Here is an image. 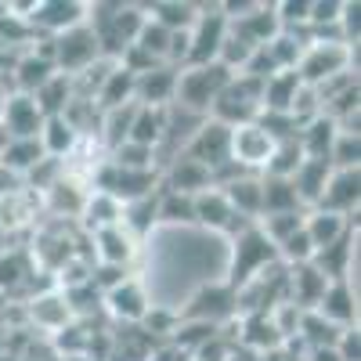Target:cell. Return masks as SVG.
<instances>
[{
  "instance_id": "6da1fadb",
  "label": "cell",
  "mask_w": 361,
  "mask_h": 361,
  "mask_svg": "<svg viewBox=\"0 0 361 361\" xmlns=\"http://www.w3.org/2000/svg\"><path fill=\"white\" fill-rule=\"evenodd\" d=\"M87 11H94V15H90V18H94L90 29H94V37H98L102 58L119 62V54H123L137 40V33H141L145 8H137V4H94Z\"/></svg>"
},
{
  "instance_id": "7a4b0ae2",
  "label": "cell",
  "mask_w": 361,
  "mask_h": 361,
  "mask_svg": "<svg viewBox=\"0 0 361 361\" xmlns=\"http://www.w3.org/2000/svg\"><path fill=\"white\" fill-rule=\"evenodd\" d=\"M235 73H228L221 62H209V66H192V69H180L177 73V90H173V102L180 112H192L202 116L209 112L214 98L231 83Z\"/></svg>"
},
{
  "instance_id": "3957f363",
  "label": "cell",
  "mask_w": 361,
  "mask_h": 361,
  "mask_svg": "<svg viewBox=\"0 0 361 361\" xmlns=\"http://www.w3.org/2000/svg\"><path fill=\"white\" fill-rule=\"evenodd\" d=\"M260 90H264L260 80H250L243 73H235L231 83L214 98L206 119H214V123H221L228 130L257 123V116H260Z\"/></svg>"
},
{
  "instance_id": "277c9868",
  "label": "cell",
  "mask_w": 361,
  "mask_h": 361,
  "mask_svg": "<svg viewBox=\"0 0 361 361\" xmlns=\"http://www.w3.org/2000/svg\"><path fill=\"white\" fill-rule=\"evenodd\" d=\"M271 264H279V250L271 246V238L253 224V228H246L243 235H235L231 264H228V282H224V286H231V289L238 293L243 286H250L257 275H264Z\"/></svg>"
},
{
  "instance_id": "5b68a950",
  "label": "cell",
  "mask_w": 361,
  "mask_h": 361,
  "mask_svg": "<svg viewBox=\"0 0 361 361\" xmlns=\"http://www.w3.org/2000/svg\"><path fill=\"white\" fill-rule=\"evenodd\" d=\"M51 44H54V73H62V76H80L83 69H90L102 58L98 37L87 22L51 37Z\"/></svg>"
},
{
  "instance_id": "8992f818",
  "label": "cell",
  "mask_w": 361,
  "mask_h": 361,
  "mask_svg": "<svg viewBox=\"0 0 361 361\" xmlns=\"http://www.w3.org/2000/svg\"><path fill=\"white\" fill-rule=\"evenodd\" d=\"M156 185H159L156 170H123V166H116V163H102L94 170V192L116 199L119 206L152 195Z\"/></svg>"
},
{
  "instance_id": "52a82bcc",
  "label": "cell",
  "mask_w": 361,
  "mask_h": 361,
  "mask_svg": "<svg viewBox=\"0 0 361 361\" xmlns=\"http://www.w3.org/2000/svg\"><path fill=\"white\" fill-rule=\"evenodd\" d=\"M357 47H343V44H311L296 62V76L304 87H318L325 80H333L340 73H350Z\"/></svg>"
},
{
  "instance_id": "ba28073f",
  "label": "cell",
  "mask_w": 361,
  "mask_h": 361,
  "mask_svg": "<svg viewBox=\"0 0 361 361\" xmlns=\"http://www.w3.org/2000/svg\"><path fill=\"white\" fill-rule=\"evenodd\" d=\"M224 37H228V18L221 15V8L217 4L214 8H202L199 4V18L188 29V62H185V69L217 62Z\"/></svg>"
},
{
  "instance_id": "9c48e42d",
  "label": "cell",
  "mask_w": 361,
  "mask_h": 361,
  "mask_svg": "<svg viewBox=\"0 0 361 361\" xmlns=\"http://www.w3.org/2000/svg\"><path fill=\"white\" fill-rule=\"evenodd\" d=\"M185 159L206 166V170H217L221 163L231 159V130L214 123V119H202V123L195 127V134L188 137L185 152H180Z\"/></svg>"
},
{
  "instance_id": "30bf717a",
  "label": "cell",
  "mask_w": 361,
  "mask_h": 361,
  "mask_svg": "<svg viewBox=\"0 0 361 361\" xmlns=\"http://www.w3.org/2000/svg\"><path fill=\"white\" fill-rule=\"evenodd\" d=\"M238 314V296L231 286H217V289H202L188 300V307L177 314V322H202V325H217L231 322Z\"/></svg>"
},
{
  "instance_id": "8fae6325",
  "label": "cell",
  "mask_w": 361,
  "mask_h": 361,
  "mask_svg": "<svg viewBox=\"0 0 361 361\" xmlns=\"http://www.w3.org/2000/svg\"><path fill=\"white\" fill-rule=\"evenodd\" d=\"M0 127L8 130L11 141H37L44 130V112L37 109L33 94H8L4 98V112H0Z\"/></svg>"
},
{
  "instance_id": "7c38bea8",
  "label": "cell",
  "mask_w": 361,
  "mask_h": 361,
  "mask_svg": "<svg viewBox=\"0 0 361 361\" xmlns=\"http://www.w3.org/2000/svg\"><path fill=\"white\" fill-rule=\"evenodd\" d=\"M25 22L47 37H58L66 29L87 22V4H76V0H37Z\"/></svg>"
},
{
  "instance_id": "4fadbf2b",
  "label": "cell",
  "mask_w": 361,
  "mask_h": 361,
  "mask_svg": "<svg viewBox=\"0 0 361 361\" xmlns=\"http://www.w3.org/2000/svg\"><path fill=\"white\" fill-rule=\"evenodd\" d=\"M357 199H361V173L357 170H333V177L325 180V192L314 202V209L336 217H350L357 214Z\"/></svg>"
},
{
  "instance_id": "5bb4252c",
  "label": "cell",
  "mask_w": 361,
  "mask_h": 361,
  "mask_svg": "<svg viewBox=\"0 0 361 361\" xmlns=\"http://www.w3.org/2000/svg\"><path fill=\"white\" fill-rule=\"evenodd\" d=\"M177 73L173 66H156L152 73L134 76V105L145 109H170L173 90H177Z\"/></svg>"
},
{
  "instance_id": "9a60e30c",
  "label": "cell",
  "mask_w": 361,
  "mask_h": 361,
  "mask_svg": "<svg viewBox=\"0 0 361 361\" xmlns=\"http://www.w3.org/2000/svg\"><path fill=\"white\" fill-rule=\"evenodd\" d=\"M271 148H275V141H271L257 123L231 130V159H235L238 166H246L250 173H253V170H264V163L271 159Z\"/></svg>"
},
{
  "instance_id": "2e32d148",
  "label": "cell",
  "mask_w": 361,
  "mask_h": 361,
  "mask_svg": "<svg viewBox=\"0 0 361 361\" xmlns=\"http://www.w3.org/2000/svg\"><path fill=\"white\" fill-rule=\"evenodd\" d=\"M228 29H231L235 37H243L246 44L264 47V44H271V40L282 33V22H279V15H275V4H257L246 18L228 22Z\"/></svg>"
},
{
  "instance_id": "e0dca14e",
  "label": "cell",
  "mask_w": 361,
  "mask_h": 361,
  "mask_svg": "<svg viewBox=\"0 0 361 361\" xmlns=\"http://www.w3.org/2000/svg\"><path fill=\"white\" fill-rule=\"evenodd\" d=\"M105 311L112 314V318H119V322H127V325H134V322H141L145 314H148V296H145V289L134 282V279H127V282H119L116 289H109L105 296Z\"/></svg>"
},
{
  "instance_id": "ac0fdd59",
  "label": "cell",
  "mask_w": 361,
  "mask_h": 361,
  "mask_svg": "<svg viewBox=\"0 0 361 361\" xmlns=\"http://www.w3.org/2000/svg\"><path fill=\"white\" fill-rule=\"evenodd\" d=\"M329 282L314 271V264H296L289 267V304L296 311H314L322 304Z\"/></svg>"
},
{
  "instance_id": "d6986e66",
  "label": "cell",
  "mask_w": 361,
  "mask_h": 361,
  "mask_svg": "<svg viewBox=\"0 0 361 361\" xmlns=\"http://www.w3.org/2000/svg\"><path fill=\"white\" fill-rule=\"evenodd\" d=\"M235 343H243V347H250L264 357V354L282 347V333L275 329L271 314H243L238 318V340Z\"/></svg>"
},
{
  "instance_id": "ffe728a7",
  "label": "cell",
  "mask_w": 361,
  "mask_h": 361,
  "mask_svg": "<svg viewBox=\"0 0 361 361\" xmlns=\"http://www.w3.org/2000/svg\"><path fill=\"white\" fill-rule=\"evenodd\" d=\"M271 214H304V202L289 177H260V217Z\"/></svg>"
},
{
  "instance_id": "44dd1931",
  "label": "cell",
  "mask_w": 361,
  "mask_h": 361,
  "mask_svg": "<svg viewBox=\"0 0 361 361\" xmlns=\"http://www.w3.org/2000/svg\"><path fill=\"white\" fill-rule=\"evenodd\" d=\"M354 228L343 235V238H336L333 246H325V250H318L314 257H311V264H314V271L325 279V282H347V271H350V257H354Z\"/></svg>"
},
{
  "instance_id": "7402d4cb",
  "label": "cell",
  "mask_w": 361,
  "mask_h": 361,
  "mask_svg": "<svg viewBox=\"0 0 361 361\" xmlns=\"http://www.w3.org/2000/svg\"><path fill=\"white\" fill-rule=\"evenodd\" d=\"M300 87H304V83H300L296 69H282L275 76H267L264 90H260V112H282V116H289L293 98H296Z\"/></svg>"
},
{
  "instance_id": "603a6c76",
  "label": "cell",
  "mask_w": 361,
  "mask_h": 361,
  "mask_svg": "<svg viewBox=\"0 0 361 361\" xmlns=\"http://www.w3.org/2000/svg\"><path fill=\"white\" fill-rule=\"evenodd\" d=\"M206 188H214L209 185V170L206 166H199V163H192V159H173V166L166 170V177H163V192H177V195H199V192H206Z\"/></svg>"
},
{
  "instance_id": "cb8c5ba5",
  "label": "cell",
  "mask_w": 361,
  "mask_h": 361,
  "mask_svg": "<svg viewBox=\"0 0 361 361\" xmlns=\"http://www.w3.org/2000/svg\"><path fill=\"white\" fill-rule=\"evenodd\" d=\"M325 322H333L336 329H354V293H350V282H329L325 296H322V304L314 307Z\"/></svg>"
},
{
  "instance_id": "d4e9b609",
  "label": "cell",
  "mask_w": 361,
  "mask_h": 361,
  "mask_svg": "<svg viewBox=\"0 0 361 361\" xmlns=\"http://www.w3.org/2000/svg\"><path fill=\"white\" fill-rule=\"evenodd\" d=\"M145 15L156 25H163L166 33H188L199 18V4H180V0H152L145 4Z\"/></svg>"
},
{
  "instance_id": "484cf974",
  "label": "cell",
  "mask_w": 361,
  "mask_h": 361,
  "mask_svg": "<svg viewBox=\"0 0 361 361\" xmlns=\"http://www.w3.org/2000/svg\"><path fill=\"white\" fill-rule=\"evenodd\" d=\"M329 177H333V163H329V159H304V163H300V170L289 180H293L300 202L314 206L322 199V192H325V180Z\"/></svg>"
},
{
  "instance_id": "4316f807",
  "label": "cell",
  "mask_w": 361,
  "mask_h": 361,
  "mask_svg": "<svg viewBox=\"0 0 361 361\" xmlns=\"http://www.w3.org/2000/svg\"><path fill=\"white\" fill-rule=\"evenodd\" d=\"M134 102V73H127L123 66H112L109 76L102 80L98 94H94V105L98 112H109V109H119V105H130Z\"/></svg>"
},
{
  "instance_id": "83f0119b",
  "label": "cell",
  "mask_w": 361,
  "mask_h": 361,
  "mask_svg": "<svg viewBox=\"0 0 361 361\" xmlns=\"http://www.w3.org/2000/svg\"><path fill=\"white\" fill-rule=\"evenodd\" d=\"M29 318H33V325L47 329V333H62V329L73 322V311H69L62 293H44V296H33Z\"/></svg>"
},
{
  "instance_id": "f1b7e54d",
  "label": "cell",
  "mask_w": 361,
  "mask_h": 361,
  "mask_svg": "<svg viewBox=\"0 0 361 361\" xmlns=\"http://www.w3.org/2000/svg\"><path fill=\"white\" fill-rule=\"evenodd\" d=\"M163 134H166V109H145V105H137L127 141H134L141 148H152V152H156V148L163 145Z\"/></svg>"
},
{
  "instance_id": "f546056e",
  "label": "cell",
  "mask_w": 361,
  "mask_h": 361,
  "mask_svg": "<svg viewBox=\"0 0 361 361\" xmlns=\"http://www.w3.org/2000/svg\"><path fill=\"white\" fill-rule=\"evenodd\" d=\"M304 231H307L311 246L318 253L325 246H333L336 238H343L350 231V221L347 217H336V214H325V209H311V214L304 217Z\"/></svg>"
},
{
  "instance_id": "4dcf8cb0",
  "label": "cell",
  "mask_w": 361,
  "mask_h": 361,
  "mask_svg": "<svg viewBox=\"0 0 361 361\" xmlns=\"http://www.w3.org/2000/svg\"><path fill=\"white\" fill-rule=\"evenodd\" d=\"M94 253L102 264H116V267H127L130 257H134V238L123 231V228H102L94 231Z\"/></svg>"
},
{
  "instance_id": "1f68e13d",
  "label": "cell",
  "mask_w": 361,
  "mask_h": 361,
  "mask_svg": "<svg viewBox=\"0 0 361 361\" xmlns=\"http://www.w3.org/2000/svg\"><path fill=\"white\" fill-rule=\"evenodd\" d=\"M221 192H224L228 206L235 209L238 217H246V221H257L260 217V177L246 173V177L231 180V185H224Z\"/></svg>"
},
{
  "instance_id": "d6a6232c",
  "label": "cell",
  "mask_w": 361,
  "mask_h": 361,
  "mask_svg": "<svg viewBox=\"0 0 361 361\" xmlns=\"http://www.w3.org/2000/svg\"><path fill=\"white\" fill-rule=\"evenodd\" d=\"M73 98H76V83H73V76H62V73H54V76L37 90V94H33V102H37V109L44 112V119L62 116Z\"/></svg>"
},
{
  "instance_id": "836d02e7",
  "label": "cell",
  "mask_w": 361,
  "mask_h": 361,
  "mask_svg": "<svg viewBox=\"0 0 361 361\" xmlns=\"http://www.w3.org/2000/svg\"><path fill=\"white\" fill-rule=\"evenodd\" d=\"M231 217H235V209L228 206V199H224L221 188H206V192L195 195V224L214 228V231H224Z\"/></svg>"
},
{
  "instance_id": "e575fe53",
  "label": "cell",
  "mask_w": 361,
  "mask_h": 361,
  "mask_svg": "<svg viewBox=\"0 0 361 361\" xmlns=\"http://www.w3.org/2000/svg\"><path fill=\"white\" fill-rule=\"evenodd\" d=\"M37 141H40L47 159H62V156H69L73 148L80 145V134L66 123L62 116H51V119H44V130H40Z\"/></svg>"
},
{
  "instance_id": "d590c367",
  "label": "cell",
  "mask_w": 361,
  "mask_h": 361,
  "mask_svg": "<svg viewBox=\"0 0 361 361\" xmlns=\"http://www.w3.org/2000/svg\"><path fill=\"white\" fill-rule=\"evenodd\" d=\"M156 206H159V188L152 195L137 199V202H127L123 206V217H119V228H123L130 238L148 235V231H152V224H156Z\"/></svg>"
},
{
  "instance_id": "8d00e7d4",
  "label": "cell",
  "mask_w": 361,
  "mask_h": 361,
  "mask_svg": "<svg viewBox=\"0 0 361 361\" xmlns=\"http://www.w3.org/2000/svg\"><path fill=\"white\" fill-rule=\"evenodd\" d=\"M134 112H137V105H134V102H130V105H119V109H109V112H102L98 134H102V145L109 148V152H116V148L127 141V134H130V123H134Z\"/></svg>"
},
{
  "instance_id": "74e56055",
  "label": "cell",
  "mask_w": 361,
  "mask_h": 361,
  "mask_svg": "<svg viewBox=\"0 0 361 361\" xmlns=\"http://www.w3.org/2000/svg\"><path fill=\"white\" fill-rule=\"evenodd\" d=\"M54 76V66L44 62V58L37 54H25L15 62V87H18V94H37V90Z\"/></svg>"
},
{
  "instance_id": "f35d334b",
  "label": "cell",
  "mask_w": 361,
  "mask_h": 361,
  "mask_svg": "<svg viewBox=\"0 0 361 361\" xmlns=\"http://www.w3.org/2000/svg\"><path fill=\"white\" fill-rule=\"evenodd\" d=\"M44 159L40 141H8V148L0 152V170L8 173H29Z\"/></svg>"
},
{
  "instance_id": "ab89813d",
  "label": "cell",
  "mask_w": 361,
  "mask_h": 361,
  "mask_svg": "<svg viewBox=\"0 0 361 361\" xmlns=\"http://www.w3.org/2000/svg\"><path fill=\"white\" fill-rule=\"evenodd\" d=\"M300 163H304V148H300V141L296 137L279 141L275 148H271V159L264 163V177H293L300 170Z\"/></svg>"
},
{
  "instance_id": "60d3db41",
  "label": "cell",
  "mask_w": 361,
  "mask_h": 361,
  "mask_svg": "<svg viewBox=\"0 0 361 361\" xmlns=\"http://www.w3.org/2000/svg\"><path fill=\"white\" fill-rule=\"evenodd\" d=\"M156 221H163V224H195V195H177V192L159 188Z\"/></svg>"
},
{
  "instance_id": "b9f144b4",
  "label": "cell",
  "mask_w": 361,
  "mask_h": 361,
  "mask_svg": "<svg viewBox=\"0 0 361 361\" xmlns=\"http://www.w3.org/2000/svg\"><path fill=\"white\" fill-rule=\"evenodd\" d=\"M83 217H87V224L94 231L116 228L119 217H123V206H119L116 199H109V195H102V192H94V195H87V202H83Z\"/></svg>"
},
{
  "instance_id": "7bdbcfd3",
  "label": "cell",
  "mask_w": 361,
  "mask_h": 361,
  "mask_svg": "<svg viewBox=\"0 0 361 361\" xmlns=\"http://www.w3.org/2000/svg\"><path fill=\"white\" fill-rule=\"evenodd\" d=\"M47 192H51V209H54V214H66V217L83 214V202H87V195H83V188L76 185V180H69V177H58Z\"/></svg>"
},
{
  "instance_id": "ee69618b",
  "label": "cell",
  "mask_w": 361,
  "mask_h": 361,
  "mask_svg": "<svg viewBox=\"0 0 361 361\" xmlns=\"http://www.w3.org/2000/svg\"><path fill=\"white\" fill-rule=\"evenodd\" d=\"M357 159H361V137H357V130H336L333 152H329L333 170H357Z\"/></svg>"
},
{
  "instance_id": "f6af8a7d",
  "label": "cell",
  "mask_w": 361,
  "mask_h": 361,
  "mask_svg": "<svg viewBox=\"0 0 361 361\" xmlns=\"http://www.w3.org/2000/svg\"><path fill=\"white\" fill-rule=\"evenodd\" d=\"M304 217L307 214H271V217H260V231L271 238V246H282L289 235H296L300 228H304Z\"/></svg>"
},
{
  "instance_id": "bcb514c9",
  "label": "cell",
  "mask_w": 361,
  "mask_h": 361,
  "mask_svg": "<svg viewBox=\"0 0 361 361\" xmlns=\"http://www.w3.org/2000/svg\"><path fill=\"white\" fill-rule=\"evenodd\" d=\"M134 47H141L145 54H152L156 62H166V51H170V33H166L163 25H156L152 18L145 15V25H141V33H137Z\"/></svg>"
},
{
  "instance_id": "7dc6e473",
  "label": "cell",
  "mask_w": 361,
  "mask_h": 361,
  "mask_svg": "<svg viewBox=\"0 0 361 361\" xmlns=\"http://www.w3.org/2000/svg\"><path fill=\"white\" fill-rule=\"evenodd\" d=\"M109 163L123 166V170H156V152H152V148L134 145V141H123V145H119L116 152H112Z\"/></svg>"
},
{
  "instance_id": "c3c4849f",
  "label": "cell",
  "mask_w": 361,
  "mask_h": 361,
  "mask_svg": "<svg viewBox=\"0 0 361 361\" xmlns=\"http://www.w3.org/2000/svg\"><path fill=\"white\" fill-rule=\"evenodd\" d=\"M343 11V0H311V11H307V29H325V25H336Z\"/></svg>"
},
{
  "instance_id": "681fc988",
  "label": "cell",
  "mask_w": 361,
  "mask_h": 361,
  "mask_svg": "<svg viewBox=\"0 0 361 361\" xmlns=\"http://www.w3.org/2000/svg\"><path fill=\"white\" fill-rule=\"evenodd\" d=\"M90 286H94L98 296H105L109 289H116L119 282H127V267H116V264H98V267H90Z\"/></svg>"
},
{
  "instance_id": "f907efd6",
  "label": "cell",
  "mask_w": 361,
  "mask_h": 361,
  "mask_svg": "<svg viewBox=\"0 0 361 361\" xmlns=\"http://www.w3.org/2000/svg\"><path fill=\"white\" fill-rule=\"evenodd\" d=\"M340 37L347 47H357V33H361V4L357 0H343V11H340Z\"/></svg>"
},
{
  "instance_id": "816d5d0a",
  "label": "cell",
  "mask_w": 361,
  "mask_h": 361,
  "mask_svg": "<svg viewBox=\"0 0 361 361\" xmlns=\"http://www.w3.org/2000/svg\"><path fill=\"white\" fill-rule=\"evenodd\" d=\"M307 11H311V0H286V4H275V15H279L282 29H304Z\"/></svg>"
},
{
  "instance_id": "f5cc1de1",
  "label": "cell",
  "mask_w": 361,
  "mask_h": 361,
  "mask_svg": "<svg viewBox=\"0 0 361 361\" xmlns=\"http://www.w3.org/2000/svg\"><path fill=\"white\" fill-rule=\"evenodd\" d=\"M25 279H29V267H18V257L0 260V286H4V289H15Z\"/></svg>"
},
{
  "instance_id": "db71d44e",
  "label": "cell",
  "mask_w": 361,
  "mask_h": 361,
  "mask_svg": "<svg viewBox=\"0 0 361 361\" xmlns=\"http://www.w3.org/2000/svg\"><path fill=\"white\" fill-rule=\"evenodd\" d=\"M336 357L340 361H357L361 357V343H357V329H343L336 340Z\"/></svg>"
},
{
  "instance_id": "11a10c76",
  "label": "cell",
  "mask_w": 361,
  "mask_h": 361,
  "mask_svg": "<svg viewBox=\"0 0 361 361\" xmlns=\"http://www.w3.org/2000/svg\"><path fill=\"white\" fill-rule=\"evenodd\" d=\"M224 361H260V354L257 350H250V347H243V343H235L231 350H228V357Z\"/></svg>"
},
{
  "instance_id": "9f6ffc18",
  "label": "cell",
  "mask_w": 361,
  "mask_h": 361,
  "mask_svg": "<svg viewBox=\"0 0 361 361\" xmlns=\"http://www.w3.org/2000/svg\"><path fill=\"white\" fill-rule=\"evenodd\" d=\"M304 361H340V357H336V347H322V350H307Z\"/></svg>"
},
{
  "instance_id": "6f0895ef",
  "label": "cell",
  "mask_w": 361,
  "mask_h": 361,
  "mask_svg": "<svg viewBox=\"0 0 361 361\" xmlns=\"http://www.w3.org/2000/svg\"><path fill=\"white\" fill-rule=\"evenodd\" d=\"M58 361H94V357H87V354H66V357H58Z\"/></svg>"
},
{
  "instance_id": "680465c9",
  "label": "cell",
  "mask_w": 361,
  "mask_h": 361,
  "mask_svg": "<svg viewBox=\"0 0 361 361\" xmlns=\"http://www.w3.org/2000/svg\"><path fill=\"white\" fill-rule=\"evenodd\" d=\"M8 141H11V137H8V130L0 127V152H4V148H8Z\"/></svg>"
},
{
  "instance_id": "91938a15",
  "label": "cell",
  "mask_w": 361,
  "mask_h": 361,
  "mask_svg": "<svg viewBox=\"0 0 361 361\" xmlns=\"http://www.w3.org/2000/svg\"><path fill=\"white\" fill-rule=\"evenodd\" d=\"M0 361H25V357H18V354H8V350H4V354H0Z\"/></svg>"
},
{
  "instance_id": "94428289",
  "label": "cell",
  "mask_w": 361,
  "mask_h": 361,
  "mask_svg": "<svg viewBox=\"0 0 361 361\" xmlns=\"http://www.w3.org/2000/svg\"><path fill=\"white\" fill-rule=\"evenodd\" d=\"M4 340H8V329L0 325V354H4Z\"/></svg>"
},
{
  "instance_id": "6125c7cd",
  "label": "cell",
  "mask_w": 361,
  "mask_h": 361,
  "mask_svg": "<svg viewBox=\"0 0 361 361\" xmlns=\"http://www.w3.org/2000/svg\"><path fill=\"white\" fill-rule=\"evenodd\" d=\"M4 98H8V94H4V90H0V112H4Z\"/></svg>"
}]
</instances>
